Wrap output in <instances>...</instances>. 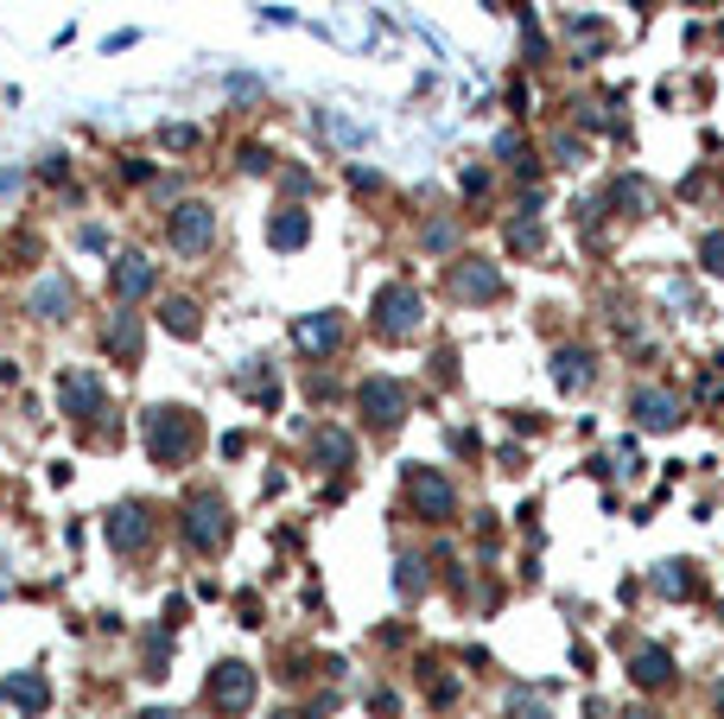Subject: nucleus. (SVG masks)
Listing matches in <instances>:
<instances>
[{
  "label": "nucleus",
  "mask_w": 724,
  "mask_h": 719,
  "mask_svg": "<svg viewBox=\"0 0 724 719\" xmlns=\"http://www.w3.org/2000/svg\"><path fill=\"white\" fill-rule=\"evenodd\" d=\"M172 529H179L184 554H197V561H217L222 548H229V503H222V491H210V484H197V491H184V503L172 510Z\"/></svg>",
  "instance_id": "1"
},
{
  "label": "nucleus",
  "mask_w": 724,
  "mask_h": 719,
  "mask_svg": "<svg viewBox=\"0 0 724 719\" xmlns=\"http://www.w3.org/2000/svg\"><path fill=\"white\" fill-rule=\"evenodd\" d=\"M204 446V427L191 408H146V458L159 471H184Z\"/></svg>",
  "instance_id": "2"
},
{
  "label": "nucleus",
  "mask_w": 724,
  "mask_h": 719,
  "mask_svg": "<svg viewBox=\"0 0 724 719\" xmlns=\"http://www.w3.org/2000/svg\"><path fill=\"white\" fill-rule=\"evenodd\" d=\"M102 535H109V548L121 561H146L159 548V535H166V516L153 503H141V496H128V503H114L102 516Z\"/></svg>",
  "instance_id": "3"
},
{
  "label": "nucleus",
  "mask_w": 724,
  "mask_h": 719,
  "mask_svg": "<svg viewBox=\"0 0 724 719\" xmlns=\"http://www.w3.org/2000/svg\"><path fill=\"white\" fill-rule=\"evenodd\" d=\"M254 687H261L254 682V669L229 656V662L210 669V682H204V714L210 719H249L254 714Z\"/></svg>",
  "instance_id": "4"
},
{
  "label": "nucleus",
  "mask_w": 724,
  "mask_h": 719,
  "mask_svg": "<svg viewBox=\"0 0 724 719\" xmlns=\"http://www.w3.org/2000/svg\"><path fill=\"white\" fill-rule=\"evenodd\" d=\"M166 249H172V255H184V262L210 255V249H217V211H210L204 197H184V204H172V217H166Z\"/></svg>",
  "instance_id": "5"
},
{
  "label": "nucleus",
  "mask_w": 724,
  "mask_h": 719,
  "mask_svg": "<svg viewBox=\"0 0 724 719\" xmlns=\"http://www.w3.org/2000/svg\"><path fill=\"white\" fill-rule=\"evenodd\" d=\"M58 402H64V415H71L76 427H96V420L114 415L109 382L96 376V370H64V376H58Z\"/></svg>",
  "instance_id": "6"
},
{
  "label": "nucleus",
  "mask_w": 724,
  "mask_h": 719,
  "mask_svg": "<svg viewBox=\"0 0 724 719\" xmlns=\"http://www.w3.org/2000/svg\"><path fill=\"white\" fill-rule=\"evenodd\" d=\"M153 293H159V262H146L141 249L114 255V267H109V300L121 305V312H134V305L153 300Z\"/></svg>",
  "instance_id": "7"
},
{
  "label": "nucleus",
  "mask_w": 724,
  "mask_h": 719,
  "mask_svg": "<svg viewBox=\"0 0 724 719\" xmlns=\"http://www.w3.org/2000/svg\"><path fill=\"white\" fill-rule=\"evenodd\" d=\"M357 415L362 427H375V433H395L400 420H407V388L395 376H369L357 388Z\"/></svg>",
  "instance_id": "8"
},
{
  "label": "nucleus",
  "mask_w": 724,
  "mask_h": 719,
  "mask_svg": "<svg viewBox=\"0 0 724 719\" xmlns=\"http://www.w3.org/2000/svg\"><path fill=\"white\" fill-rule=\"evenodd\" d=\"M407 496H413V510H420V523H451V510H458V496L451 484L438 478V471H407Z\"/></svg>",
  "instance_id": "9"
},
{
  "label": "nucleus",
  "mask_w": 724,
  "mask_h": 719,
  "mask_svg": "<svg viewBox=\"0 0 724 719\" xmlns=\"http://www.w3.org/2000/svg\"><path fill=\"white\" fill-rule=\"evenodd\" d=\"M0 700H7L20 719H45V714H51V682H45L38 669H20V675H7V682H0Z\"/></svg>",
  "instance_id": "10"
},
{
  "label": "nucleus",
  "mask_w": 724,
  "mask_h": 719,
  "mask_svg": "<svg viewBox=\"0 0 724 719\" xmlns=\"http://www.w3.org/2000/svg\"><path fill=\"white\" fill-rule=\"evenodd\" d=\"M102 350H109L121 370H141V357H146V325H141V312H114L109 332H102Z\"/></svg>",
  "instance_id": "11"
},
{
  "label": "nucleus",
  "mask_w": 724,
  "mask_h": 719,
  "mask_svg": "<svg viewBox=\"0 0 724 719\" xmlns=\"http://www.w3.org/2000/svg\"><path fill=\"white\" fill-rule=\"evenodd\" d=\"M420 325V300H413V287H388L382 300H375V332L382 338H407Z\"/></svg>",
  "instance_id": "12"
},
{
  "label": "nucleus",
  "mask_w": 724,
  "mask_h": 719,
  "mask_svg": "<svg viewBox=\"0 0 724 719\" xmlns=\"http://www.w3.org/2000/svg\"><path fill=\"white\" fill-rule=\"evenodd\" d=\"M26 305H33V319H45V325H64L71 305H76V287L64 274H51V280H38L33 293H26Z\"/></svg>",
  "instance_id": "13"
},
{
  "label": "nucleus",
  "mask_w": 724,
  "mask_h": 719,
  "mask_svg": "<svg viewBox=\"0 0 724 719\" xmlns=\"http://www.w3.org/2000/svg\"><path fill=\"white\" fill-rule=\"evenodd\" d=\"M153 319H159V332H172V338H197V332H204V305L191 300V293H166V300L153 305Z\"/></svg>",
  "instance_id": "14"
},
{
  "label": "nucleus",
  "mask_w": 724,
  "mask_h": 719,
  "mask_svg": "<svg viewBox=\"0 0 724 719\" xmlns=\"http://www.w3.org/2000/svg\"><path fill=\"white\" fill-rule=\"evenodd\" d=\"M305 236H312V217H305L299 204H280V211L267 217V242H274V249H305Z\"/></svg>",
  "instance_id": "15"
},
{
  "label": "nucleus",
  "mask_w": 724,
  "mask_h": 719,
  "mask_svg": "<svg viewBox=\"0 0 724 719\" xmlns=\"http://www.w3.org/2000/svg\"><path fill=\"white\" fill-rule=\"evenodd\" d=\"M172 644H179L172 631H146V637H141V669H134V675H141V682H166V669H172Z\"/></svg>",
  "instance_id": "16"
},
{
  "label": "nucleus",
  "mask_w": 724,
  "mask_h": 719,
  "mask_svg": "<svg viewBox=\"0 0 724 719\" xmlns=\"http://www.w3.org/2000/svg\"><path fill=\"white\" fill-rule=\"evenodd\" d=\"M312 458H318L325 471H350V458H357V446H350V433H343V427H325V433L312 440Z\"/></svg>",
  "instance_id": "17"
},
{
  "label": "nucleus",
  "mask_w": 724,
  "mask_h": 719,
  "mask_svg": "<svg viewBox=\"0 0 724 719\" xmlns=\"http://www.w3.org/2000/svg\"><path fill=\"white\" fill-rule=\"evenodd\" d=\"M299 344H305V350H337V344H343V319H337V312L299 319Z\"/></svg>",
  "instance_id": "18"
},
{
  "label": "nucleus",
  "mask_w": 724,
  "mask_h": 719,
  "mask_svg": "<svg viewBox=\"0 0 724 719\" xmlns=\"http://www.w3.org/2000/svg\"><path fill=\"white\" fill-rule=\"evenodd\" d=\"M114 179H128V185H146V179H153V159H141V153L114 159Z\"/></svg>",
  "instance_id": "19"
},
{
  "label": "nucleus",
  "mask_w": 724,
  "mask_h": 719,
  "mask_svg": "<svg viewBox=\"0 0 724 719\" xmlns=\"http://www.w3.org/2000/svg\"><path fill=\"white\" fill-rule=\"evenodd\" d=\"M128 719H184L179 707H141V714H128Z\"/></svg>",
  "instance_id": "20"
},
{
  "label": "nucleus",
  "mask_w": 724,
  "mask_h": 719,
  "mask_svg": "<svg viewBox=\"0 0 724 719\" xmlns=\"http://www.w3.org/2000/svg\"><path fill=\"white\" fill-rule=\"evenodd\" d=\"M274 719H299V714H274Z\"/></svg>",
  "instance_id": "21"
}]
</instances>
